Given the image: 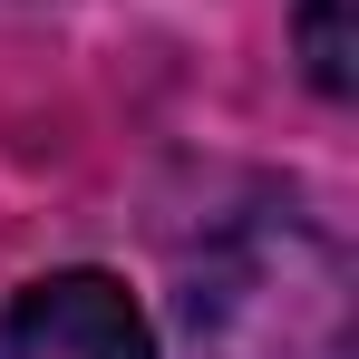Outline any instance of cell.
<instances>
[{
	"label": "cell",
	"mask_w": 359,
	"mask_h": 359,
	"mask_svg": "<svg viewBox=\"0 0 359 359\" xmlns=\"http://www.w3.org/2000/svg\"><path fill=\"white\" fill-rule=\"evenodd\" d=\"M194 340H214V359H340L350 350L340 252L311 224L224 243V262L194 282Z\"/></svg>",
	"instance_id": "cell-1"
},
{
	"label": "cell",
	"mask_w": 359,
	"mask_h": 359,
	"mask_svg": "<svg viewBox=\"0 0 359 359\" xmlns=\"http://www.w3.org/2000/svg\"><path fill=\"white\" fill-rule=\"evenodd\" d=\"M0 359H156L146 311L107 272H49L0 311Z\"/></svg>",
	"instance_id": "cell-2"
},
{
	"label": "cell",
	"mask_w": 359,
	"mask_h": 359,
	"mask_svg": "<svg viewBox=\"0 0 359 359\" xmlns=\"http://www.w3.org/2000/svg\"><path fill=\"white\" fill-rule=\"evenodd\" d=\"M292 39H301V78L320 88V97H350L359 88V49H350V0H301V20H292Z\"/></svg>",
	"instance_id": "cell-3"
}]
</instances>
